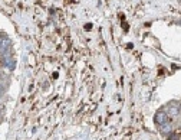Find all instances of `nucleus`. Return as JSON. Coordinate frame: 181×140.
<instances>
[{
    "label": "nucleus",
    "mask_w": 181,
    "mask_h": 140,
    "mask_svg": "<svg viewBox=\"0 0 181 140\" xmlns=\"http://www.w3.org/2000/svg\"><path fill=\"white\" fill-rule=\"evenodd\" d=\"M170 127H171L170 124H162V132H170L171 130Z\"/></svg>",
    "instance_id": "obj_3"
},
{
    "label": "nucleus",
    "mask_w": 181,
    "mask_h": 140,
    "mask_svg": "<svg viewBox=\"0 0 181 140\" xmlns=\"http://www.w3.org/2000/svg\"><path fill=\"white\" fill-rule=\"evenodd\" d=\"M9 46H10V42H9L7 39H6L4 42H3V40L0 42V51H1V52H6V51L9 49Z\"/></svg>",
    "instance_id": "obj_2"
},
{
    "label": "nucleus",
    "mask_w": 181,
    "mask_h": 140,
    "mask_svg": "<svg viewBox=\"0 0 181 140\" xmlns=\"http://www.w3.org/2000/svg\"><path fill=\"white\" fill-rule=\"evenodd\" d=\"M165 121H167V113H162V111L157 113V116H155V123H158V124H164Z\"/></svg>",
    "instance_id": "obj_1"
},
{
    "label": "nucleus",
    "mask_w": 181,
    "mask_h": 140,
    "mask_svg": "<svg viewBox=\"0 0 181 140\" xmlns=\"http://www.w3.org/2000/svg\"><path fill=\"white\" fill-rule=\"evenodd\" d=\"M3 91H4V88H3V87H1V85H0V95H1V94H3Z\"/></svg>",
    "instance_id": "obj_4"
}]
</instances>
